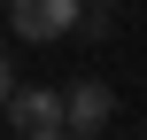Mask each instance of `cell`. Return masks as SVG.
<instances>
[{"label":"cell","mask_w":147,"mask_h":140,"mask_svg":"<svg viewBox=\"0 0 147 140\" xmlns=\"http://www.w3.org/2000/svg\"><path fill=\"white\" fill-rule=\"evenodd\" d=\"M93 8H124V0H93Z\"/></svg>","instance_id":"cell-4"},{"label":"cell","mask_w":147,"mask_h":140,"mask_svg":"<svg viewBox=\"0 0 147 140\" xmlns=\"http://www.w3.org/2000/svg\"><path fill=\"white\" fill-rule=\"evenodd\" d=\"M109 117H116L109 78H78V86H70V132H78V140H101V132H109Z\"/></svg>","instance_id":"cell-3"},{"label":"cell","mask_w":147,"mask_h":140,"mask_svg":"<svg viewBox=\"0 0 147 140\" xmlns=\"http://www.w3.org/2000/svg\"><path fill=\"white\" fill-rule=\"evenodd\" d=\"M8 125H16V140L70 132V94H54V86H8Z\"/></svg>","instance_id":"cell-1"},{"label":"cell","mask_w":147,"mask_h":140,"mask_svg":"<svg viewBox=\"0 0 147 140\" xmlns=\"http://www.w3.org/2000/svg\"><path fill=\"white\" fill-rule=\"evenodd\" d=\"M85 8L93 0H8V31L31 39V47H47V39H70L85 23Z\"/></svg>","instance_id":"cell-2"},{"label":"cell","mask_w":147,"mask_h":140,"mask_svg":"<svg viewBox=\"0 0 147 140\" xmlns=\"http://www.w3.org/2000/svg\"><path fill=\"white\" fill-rule=\"evenodd\" d=\"M54 140H78V132H54Z\"/></svg>","instance_id":"cell-5"}]
</instances>
